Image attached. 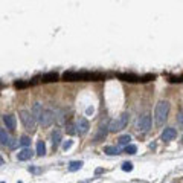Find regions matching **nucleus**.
Segmentation results:
<instances>
[{
	"label": "nucleus",
	"mask_w": 183,
	"mask_h": 183,
	"mask_svg": "<svg viewBox=\"0 0 183 183\" xmlns=\"http://www.w3.org/2000/svg\"><path fill=\"white\" fill-rule=\"evenodd\" d=\"M63 78L64 81H98L104 78V75L93 72H66Z\"/></svg>",
	"instance_id": "1"
},
{
	"label": "nucleus",
	"mask_w": 183,
	"mask_h": 183,
	"mask_svg": "<svg viewBox=\"0 0 183 183\" xmlns=\"http://www.w3.org/2000/svg\"><path fill=\"white\" fill-rule=\"evenodd\" d=\"M169 102L168 101H160L157 105H156V110H154V119H156V124L157 125H163L165 121L168 119V115H169Z\"/></svg>",
	"instance_id": "2"
},
{
	"label": "nucleus",
	"mask_w": 183,
	"mask_h": 183,
	"mask_svg": "<svg viewBox=\"0 0 183 183\" xmlns=\"http://www.w3.org/2000/svg\"><path fill=\"white\" fill-rule=\"evenodd\" d=\"M128 121H130V115H128V113H122V115H121L118 119H113V121H110V124H109V131H113V133H116V131H121V130H124V128L127 127Z\"/></svg>",
	"instance_id": "3"
},
{
	"label": "nucleus",
	"mask_w": 183,
	"mask_h": 183,
	"mask_svg": "<svg viewBox=\"0 0 183 183\" xmlns=\"http://www.w3.org/2000/svg\"><path fill=\"white\" fill-rule=\"evenodd\" d=\"M19 115H20V121L23 122L25 128H26L28 131H34L35 127H37V121H35V118L32 116V113H31V112H26V110H22Z\"/></svg>",
	"instance_id": "4"
},
{
	"label": "nucleus",
	"mask_w": 183,
	"mask_h": 183,
	"mask_svg": "<svg viewBox=\"0 0 183 183\" xmlns=\"http://www.w3.org/2000/svg\"><path fill=\"white\" fill-rule=\"evenodd\" d=\"M137 130L142 131V133H147L150 128H151V116L147 113V115H142L139 119H137V124H136Z\"/></svg>",
	"instance_id": "5"
},
{
	"label": "nucleus",
	"mask_w": 183,
	"mask_h": 183,
	"mask_svg": "<svg viewBox=\"0 0 183 183\" xmlns=\"http://www.w3.org/2000/svg\"><path fill=\"white\" fill-rule=\"evenodd\" d=\"M54 119H55L54 112H52V110H44V112L41 113V116H40L38 122L41 124V127H49V125H52Z\"/></svg>",
	"instance_id": "6"
},
{
	"label": "nucleus",
	"mask_w": 183,
	"mask_h": 183,
	"mask_svg": "<svg viewBox=\"0 0 183 183\" xmlns=\"http://www.w3.org/2000/svg\"><path fill=\"white\" fill-rule=\"evenodd\" d=\"M75 127H76V133H78L79 136H85V134L88 133V128H90L88 121H87L85 118H79V119L76 121Z\"/></svg>",
	"instance_id": "7"
},
{
	"label": "nucleus",
	"mask_w": 183,
	"mask_h": 183,
	"mask_svg": "<svg viewBox=\"0 0 183 183\" xmlns=\"http://www.w3.org/2000/svg\"><path fill=\"white\" fill-rule=\"evenodd\" d=\"M177 137V130L175 128H172V127H168V128H165L163 130V133H162V140H172V139H175Z\"/></svg>",
	"instance_id": "8"
},
{
	"label": "nucleus",
	"mask_w": 183,
	"mask_h": 183,
	"mask_svg": "<svg viewBox=\"0 0 183 183\" xmlns=\"http://www.w3.org/2000/svg\"><path fill=\"white\" fill-rule=\"evenodd\" d=\"M3 124L6 125V128H9V130H16L17 119H16L14 115H5V116H3Z\"/></svg>",
	"instance_id": "9"
},
{
	"label": "nucleus",
	"mask_w": 183,
	"mask_h": 183,
	"mask_svg": "<svg viewBox=\"0 0 183 183\" xmlns=\"http://www.w3.org/2000/svg\"><path fill=\"white\" fill-rule=\"evenodd\" d=\"M32 156H34V153H32L31 148H23V150L17 154V159H19V160H29V159H32Z\"/></svg>",
	"instance_id": "10"
},
{
	"label": "nucleus",
	"mask_w": 183,
	"mask_h": 183,
	"mask_svg": "<svg viewBox=\"0 0 183 183\" xmlns=\"http://www.w3.org/2000/svg\"><path fill=\"white\" fill-rule=\"evenodd\" d=\"M107 131H109V125H101L98 133L95 134V142H99V140H104V137L107 136Z\"/></svg>",
	"instance_id": "11"
},
{
	"label": "nucleus",
	"mask_w": 183,
	"mask_h": 183,
	"mask_svg": "<svg viewBox=\"0 0 183 183\" xmlns=\"http://www.w3.org/2000/svg\"><path fill=\"white\" fill-rule=\"evenodd\" d=\"M11 136L8 134V131L5 128H0V143L2 145H11Z\"/></svg>",
	"instance_id": "12"
},
{
	"label": "nucleus",
	"mask_w": 183,
	"mask_h": 183,
	"mask_svg": "<svg viewBox=\"0 0 183 183\" xmlns=\"http://www.w3.org/2000/svg\"><path fill=\"white\" fill-rule=\"evenodd\" d=\"M43 112H44V110H43V105H41L40 102H35L34 107H32V112H31V113H32V116L35 118V121H38Z\"/></svg>",
	"instance_id": "13"
},
{
	"label": "nucleus",
	"mask_w": 183,
	"mask_h": 183,
	"mask_svg": "<svg viewBox=\"0 0 183 183\" xmlns=\"http://www.w3.org/2000/svg\"><path fill=\"white\" fill-rule=\"evenodd\" d=\"M121 79L124 81H128V82H140V76H136V75H128V73H119L118 75Z\"/></svg>",
	"instance_id": "14"
},
{
	"label": "nucleus",
	"mask_w": 183,
	"mask_h": 183,
	"mask_svg": "<svg viewBox=\"0 0 183 183\" xmlns=\"http://www.w3.org/2000/svg\"><path fill=\"white\" fill-rule=\"evenodd\" d=\"M60 142H61V131H60V130H55V131L52 133V145H54V150L60 145Z\"/></svg>",
	"instance_id": "15"
},
{
	"label": "nucleus",
	"mask_w": 183,
	"mask_h": 183,
	"mask_svg": "<svg viewBox=\"0 0 183 183\" xmlns=\"http://www.w3.org/2000/svg\"><path fill=\"white\" fill-rule=\"evenodd\" d=\"M130 140H131V137H130L128 134H124V136H121V137L118 139V145L125 148V147H128V145H130Z\"/></svg>",
	"instance_id": "16"
},
{
	"label": "nucleus",
	"mask_w": 183,
	"mask_h": 183,
	"mask_svg": "<svg viewBox=\"0 0 183 183\" xmlns=\"http://www.w3.org/2000/svg\"><path fill=\"white\" fill-rule=\"evenodd\" d=\"M81 166H82V162H81V160H73V162L69 163V171L75 172V171H78Z\"/></svg>",
	"instance_id": "17"
},
{
	"label": "nucleus",
	"mask_w": 183,
	"mask_h": 183,
	"mask_svg": "<svg viewBox=\"0 0 183 183\" xmlns=\"http://www.w3.org/2000/svg\"><path fill=\"white\" fill-rule=\"evenodd\" d=\"M37 154L38 156H44L46 154V145L43 140H38L37 142Z\"/></svg>",
	"instance_id": "18"
},
{
	"label": "nucleus",
	"mask_w": 183,
	"mask_h": 183,
	"mask_svg": "<svg viewBox=\"0 0 183 183\" xmlns=\"http://www.w3.org/2000/svg\"><path fill=\"white\" fill-rule=\"evenodd\" d=\"M58 79V75L57 73H49V75H44L43 76V82H52V81H57Z\"/></svg>",
	"instance_id": "19"
},
{
	"label": "nucleus",
	"mask_w": 183,
	"mask_h": 183,
	"mask_svg": "<svg viewBox=\"0 0 183 183\" xmlns=\"http://www.w3.org/2000/svg\"><path fill=\"white\" fill-rule=\"evenodd\" d=\"M104 153H107V154H110V156H116V154H119V150H118L116 147H105V148H104Z\"/></svg>",
	"instance_id": "20"
},
{
	"label": "nucleus",
	"mask_w": 183,
	"mask_h": 183,
	"mask_svg": "<svg viewBox=\"0 0 183 183\" xmlns=\"http://www.w3.org/2000/svg\"><path fill=\"white\" fill-rule=\"evenodd\" d=\"M20 145L25 147V148H29V145H31V139H29L28 136H22V137H20Z\"/></svg>",
	"instance_id": "21"
},
{
	"label": "nucleus",
	"mask_w": 183,
	"mask_h": 183,
	"mask_svg": "<svg viewBox=\"0 0 183 183\" xmlns=\"http://www.w3.org/2000/svg\"><path fill=\"white\" fill-rule=\"evenodd\" d=\"M175 121H177V125H178L180 128H183V110H180V112L177 113V118H175Z\"/></svg>",
	"instance_id": "22"
},
{
	"label": "nucleus",
	"mask_w": 183,
	"mask_h": 183,
	"mask_svg": "<svg viewBox=\"0 0 183 183\" xmlns=\"http://www.w3.org/2000/svg\"><path fill=\"white\" fill-rule=\"evenodd\" d=\"M54 116H55V119H57L58 122H64V113H63L61 110H57V112L54 113Z\"/></svg>",
	"instance_id": "23"
},
{
	"label": "nucleus",
	"mask_w": 183,
	"mask_h": 183,
	"mask_svg": "<svg viewBox=\"0 0 183 183\" xmlns=\"http://www.w3.org/2000/svg\"><path fill=\"white\" fill-rule=\"evenodd\" d=\"M127 154H136V151H137V148H136V145H128V147H125V150H124Z\"/></svg>",
	"instance_id": "24"
},
{
	"label": "nucleus",
	"mask_w": 183,
	"mask_h": 183,
	"mask_svg": "<svg viewBox=\"0 0 183 183\" xmlns=\"http://www.w3.org/2000/svg\"><path fill=\"white\" fill-rule=\"evenodd\" d=\"M122 169L130 172V171L133 169V163H131V162H124V163H122Z\"/></svg>",
	"instance_id": "25"
},
{
	"label": "nucleus",
	"mask_w": 183,
	"mask_h": 183,
	"mask_svg": "<svg viewBox=\"0 0 183 183\" xmlns=\"http://www.w3.org/2000/svg\"><path fill=\"white\" fill-rule=\"evenodd\" d=\"M72 145H73V140H70V139H69V140H66V142L63 143V150H64V151H67Z\"/></svg>",
	"instance_id": "26"
},
{
	"label": "nucleus",
	"mask_w": 183,
	"mask_h": 183,
	"mask_svg": "<svg viewBox=\"0 0 183 183\" xmlns=\"http://www.w3.org/2000/svg\"><path fill=\"white\" fill-rule=\"evenodd\" d=\"M67 131H69L70 134H75V133H76V127H75L73 124H69V125H67Z\"/></svg>",
	"instance_id": "27"
},
{
	"label": "nucleus",
	"mask_w": 183,
	"mask_h": 183,
	"mask_svg": "<svg viewBox=\"0 0 183 183\" xmlns=\"http://www.w3.org/2000/svg\"><path fill=\"white\" fill-rule=\"evenodd\" d=\"M171 82H183V75H181V76H174V78H171Z\"/></svg>",
	"instance_id": "28"
},
{
	"label": "nucleus",
	"mask_w": 183,
	"mask_h": 183,
	"mask_svg": "<svg viewBox=\"0 0 183 183\" xmlns=\"http://www.w3.org/2000/svg\"><path fill=\"white\" fill-rule=\"evenodd\" d=\"M3 162H5V160H3V157L0 156V165H3Z\"/></svg>",
	"instance_id": "29"
},
{
	"label": "nucleus",
	"mask_w": 183,
	"mask_h": 183,
	"mask_svg": "<svg viewBox=\"0 0 183 183\" xmlns=\"http://www.w3.org/2000/svg\"><path fill=\"white\" fill-rule=\"evenodd\" d=\"M19 183H23V181H19Z\"/></svg>",
	"instance_id": "30"
},
{
	"label": "nucleus",
	"mask_w": 183,
	"mask_h": 183,
	"mask_svg": "<svg viewBox=\"0 0 183 183\" xmlns=\"http://www.w3.org/2000/svg\"><path fill=\"white\" fill-rule=\"evenodd\" d=\"M181 142H183V137H181Z\"/></svg>",
	"instance_id": "31"
}]
</instances>
